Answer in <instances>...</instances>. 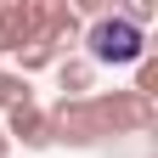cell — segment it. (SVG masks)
Here are the masks:
<instances>
[{
  "label": "cell",
  "instance_id": "4",
  "mask_svg": "<svg viewBox=\"0 0 158 158\" xmlns=\"http://www.w3.org/2000/svg\"><path fill=\"white\" fill-rule=\"evenodd\" d=\"M40 6V40H51L62 56H73V45L85 40V23H79V11L68 0H34Z\"/></svg>",
  "mask_w": 158,
  "mask_h": 158
},
{
  "label": "cell",
  "instance_id": "5",
  "mask_svg": "<svg viewBox=\"0 0 158 158\" xmlns=\"http://www.w3.org/2000/svg\"><path fill=\"white\" fill-rule=\"evenodd\" d=\"M0 130H6V141H11V147H28V152H45V147H51V118H45V107H40V102L11 107Z\"/></svg>",
  "mask_w": 158,
  "mask_h": 158
},
{
  "label": "cell",
  "instance_id": "1",
  "mask_svg": "<svg viewBox=\"0 0 158 158\" xmlns=\"http://www.w3.org/2000/svg\"><path fill=\"white\" fill-rule=\"evenodd\" d=\"M85 62L90 68H135L147 56V34L141 28H130L118 11H107V17H96V23H85Z\"/></svg>",
  "mask_w": 158,
  "mask_h": 158
},
{
  "label": "cell",
  "instance_id": "8",
  "mask_svg": "<svg viewBox=\"0 0 158 158\" xmlns=\"http://www.w3.org/2000/svg\"><path fill=\"white\" fill-rule=\"evenodd\" d=\"M56 62H62V51H56L51 40H28V45L17 51V68H11V73H23V79H28V73H40V68H56Z\"/></svg>",
  "mask_w": 158,
  "mask_h": 158
},
{
  "label": "cell",
  "instance_id": "9",
  "mask_svg": "<svg viewBox=\"0 0 158 158\" xmlns=\"http://www.w3.org/2000/svg\"><path fill=\"white\" fill-rule=\"evenodd\" d=\"M23 102H34V85H28L23 73L0 68V113H11V107H23Z\"/></svg>",
  "mask_w": 158,
  "mask_h": 158
},
{
  "label": "cell",
  "instance_id": "11",
  "mask_svg": "<svg viewBox=\"0 0 158 158\" xmlns=\"http://www.w3.org/2000/svg\"><path fill=\"white\" fill-rule=\"evenodd\" d=\"M0 158H11V141H6V130H0Z\"/></svg>",
  "mask_w": 158,
  "mask_h": 158
},
{
  "label": "cell",
  "instance_id": "2",
  "mask_svg": "<svg viewBox=\"0 0 158 158\" xmlns=\"http://www.w3.org/2000/svg\"><path fill=\"white\" fill-rule=\"evenodd\" d=\"M45 118H51V141H62V147H96V141H107L102 113H96V96H73V102L56 96V107H45Z\"/></svg>",
  "mask_w": 158,
  "mask_h": 158
},
{
  "label": "cell",
  "instance_id": "3",
  "mask_svg": "<svg viewBox=\"0 0 158 158\" xmlns=\"http://www.w3.org/2000/svg\"><path fill=\"white\" fill-rule=\"evenodd\" d=\"M96 113H102L107 135H141V130H152L158 102H147V96H135V90H102L96 96Z\"/></svg>",
  "mask_w": 158,
  "mask_h": 158
},
{
  "label": "cell",
  "instance_id": "7",
  "mask_svg": "<svg viewBox=\"0 0 158 158\" xmlns=\"http://www.w3.org/2000/svg\"><path fill=\"white\" fill-rule=\"evenodd\" d=\"M56 85H62V102H73V96H90L96 68L85 62V56H62V62H56Z\"/></svg>",
  "mask_w": 158,
  "mask_h": 158
},
{
  "label": "cell",
  "instance_id": "10",
  "mask_svg": "<svg viewBox=\"0 0 158 158\" xmlns=\"http://www.w3.org/2000/svg\"><path fill=\"white\" fill-rule=\"evenodd\" d=\"M130 90H135V96H147V102L158 96V56H152V51L135 62V85H130Z\"/></svg>",
  "mask_w": 158,
  "mask_h": 158
},
{
  "label": "cell",
  "instance_id": "6",
  "mask_svg": "<svg viewBox=\"0 0 158 158\" xmlns=\"http://www.w3.org/2000/svg\"><path fill=\"white\" fill-rule=\"evenodd\" d=\"M28 40H40V6L34 0H6L0 6V51L17 56Z\"/></svg>",
  "mask_w": 158,
  "mask_h": 158
}]
</instances>
